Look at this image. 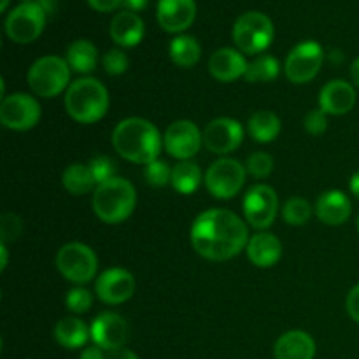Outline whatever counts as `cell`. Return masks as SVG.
I'll use <instances>...</instances> for the list:
<instances>
[{"mask_svg": "<svg viewBox=\"0 0 359 359\" xmlns=\"http://www.w3.org/2000/svg\"><path fill=\"white\" fill-rule=\"evenodd\" d=\"M193 249L210 262H226L248 248L249 231L244 221L226 209H209L191 226Z\"/></svg>", "mask_w": 359, "mask_h": 359, "instance_id": "obj_1", "label": "cell"}, {"mask_svg": "<svg viewBox=\"0 0 359 359\" xmlns=\"http://www.w3.org/2000/svg\"><path fill=\"white\" fill-rule=\"evenodd\" d=\"M112 146L116 153L137 165H149L158 160L163 137L156 126L142 118H126L116 125L112 132Z\"/></svg>", "mask_w": 359, "mask_h": 359, "instance_id": "obj_2", "label": "cell"}, {"mask_svg": "<svg viewBox=\"0 0 359 359\" xmlns=\"http://www.w3.org/2000/svg\"><path fill=\"white\" fill-rule=\"evenodd\" d=\"M65 109L74 121L83 125L100 121L109 109L107 88L95 77H81L67 90Z\"/></svg>", "mask_w": 359, "mask_h": 359, "instance_id": "obj_3", "label": "cell"}, {"mask_svg": "<svg viewBox=\"0 0 359 359\" xmlns=\"http://www.w3.org/2000/svg\"><path fill=\"white\" fill-rule=\"evenodd\" d=\"M93 212L98 219L107 224L123 223L132 216L137 205L135 188L123 177H112L111 181L98 184L93 191Z\"/></svg>", "mask_w": 359, "mask_h": 359, "instance_id": "obj_4", "label": "cell"}, {"mask_svg": "<svg viewBox=\"0 0 359 359\" xmlns=\"http://www.w3.org/2000/svg\"><path fill=\"white\" fill-rule=\"evenodd\" d=\"M27 79L28 86L37 97L53 98L63 90H69L70 67L67 60L60 56H42L32 63Z\"/></svg>", "mask_w": 359, "mask_h": 359, "instance_id": "obj_5", "label": "cell"}, {"mask_svg": "<svg viewBox=\"0 0 359 359\" xmlns=\"http://www.w3.org/2000/svg\"><path fill=\"white\" fill-rule=\"evenodd\" d=\"M233 42L245 55H259L273 41V23L266 14L249 11L238 16L233 25Z\"/></svg>", "mask_w": 359, "mask_h": 359, "instance_id": "obj_6", "label": "cell"}, {"mask_svg": "<svg viewBox=\"0 0 359 359\" xmlns=\"http://www.w3.org/2000/svg\"><path fill=\"white\" fill-rule=\"evenodd\" d=\"M56 269L70 283L86 284L97 276L98 259L90 245L70 242L56 255Z\"/></svg>", "mask_w": 359, "mask_h": 359, "instance_id": "obj_7", "label": "cell"}, {"mask_svg": "<svg viewBox=\"0 0 359 359\" xmlns=\"http://www.w3.org/2000/svg\"><path fill=\"white\" fill-rule=\"evenodd\" d=\"M48 13L37 2H23L14 7L6 20V34L16 44H30L46 27Z\"/></svg>", "mask_w": 359, "mask_h": 359, "instance_id": "obj_8", "label": "cell"}, {"mask_svg": "<svg viewBox=\"0 0 359 359\" xmlns=\"http://www.w3.org/2000/svg\"><path fill=\"white\" fill-rule=\"evenodd\" d=\"M203 181H205L210 195L221 200H230L244 186L245 168L241 161L233 160V158H221L210 165Z\"/></svg>", "mask_w": 359, "mask_h": 359, "instance_id": "obj_9", "label": "cell"}, {"mask_svg": "<svg viewBox=\"0 0 359 359\" xmlns=\"http://www.w3.org/2000/svg\"><path fill=\"white\" fill-rule=\"evenodd\" d=\"M325 60L323 48L316 41H305L294 46L284 63L286 77L294 84H305L319 74Z\"/></svg>", "mask_w": 359, "mask_h": 359, "instance_id": "obj_10", "label": "cell"}, {"mask_svg": "<svg viewBox=\"0 0 359 359\" xmlns=\"http://www.w3.org/2000/svg\"><path fill=\"white\" fill-rule=\"evenodd\" d=\"M279 210V198L272 186L256 184L244 198V214L248 223L256 230H266L272 226Z\"/></svg>", "mask_w": 359, "mask_h": 359, "instance_id": "obj_11", "label": "cell"}, {"mask_svg": "<svg viewBox=\"0 0 359 359\" xmlns=\"http://www.w3.org/2000/svg\"><path fill=\"white\" fill-rule=\"evenodd\" d=\"M41 119V105L27 93H13L2 98L0 104V121L6 128L25 132L34 128Z\"/></svg>", "mask_w": 359, "mask_h": 359, "instance_id": "obj_12", "label": "cell"}, {"mask_svg": "<svg viewBox=\"0 0 359 359\" xmlns=\"http://www.w3.org/2000/svg\"><path fill=\"white\" fill-rule=\"evenodd\" d=\"M203 144V133L189 119H179L167 128L163 135L165 149L170 156L186 161L195 156Z\"/></svg>", "mask_w": 359, "mask_h": 359, "instance_id": "obj_13", "label": "cell"}, {"mask_svg": "<svg viewBox=\"0 0 359 359\" xmlns=\"http://www.w3.org/2000/svg\"><path fill=\"white\" fill-rule=\"evenodd\" d=\"M90 333L95 346L109 353V351L125 347L130 335V328L123 316L116 314V312H104L93 319Z\"/></svg>", "mask_w": 359, "mask_h": 359, "instance_id": "obj_14", "label": "cell"}, {"mask_svg": "<svg viewBox=\"0 0 359 359\" xmlns=\"http://www.w3.org/2000/svg\"><path fill=\"white\" fill-rule=\"evenodd\" d=\"M244 140V128L231 118L212 119L203 130V146L214 154H228Z\"/></svg>", "mask_w": 359, "mask_h": 359, "instance_id": "obj_15", "label": "cell"}, {"mask_svg": "<svg viewBox=\"0 0 359 359\" xmlns=\"http://www.w3.org/2000/svg\"><path fill=\"white\" fill-rule=\"evenodd\" d=\"M97 297L107 305L125 304L133 297L135 291V279L125 269H109L98 276L95 283Z\"/></svg>", "mask_w": 359, "mask_h": 359, "instance_id": "obj_16", "label": "cell"}, {"mask_svg": "<svg viewBox=\"0 0 359 359\" xmlns=\"http://www.w3.org/2000/svg\"><path fill=\"white\" fill-rule=\"evenodd\" d=\"M158 23L165 32L188 30L196 18L195 0H158Z\"/></svg>", "mask_w": 359, "mask_h": 359, "instance_id": "obj_17", "label": "cell"}, {"mask_svg": "<svg viewBox=\"0 0 359 359\" xmlns=\"http://www.w3.org/2000/svg\"><path fill=\"white\" fill-rule=\"evenodd\" d=\"M354 104H356V91L351 83L344 79L330 81L319 93V109L326 114L344 116L353 111Z\"/></svg>", "mask_w": 359, "mask_h": 359, "instance_id": "obj_18", "label": "cell"}, {"mask_svg": "<svg viewBox=\"0 0 359 359\" xmlns=\"http://www.w3.org/2000/svg\"><path fill=\"white\" fill-rule=\"evenodd\" d=\"M249 63L245 62L244 55L241 51L231 48H221L210 56L209 72L214 79L221 83H233L238 77L245 76Z\"/></svg>", "mask_w": 359, "mask_h": 359, "instance_id": "obj_19", "label": "cell"}, {"mask_svg": "<svg viewBox=\"0 0 359 359\" xmlns=\"http://www.w3.org/2000/svg\"><path fill=\"white\" fill-rule=\"evenodd\" d=\"M353 212V205H351L349 196L344 191H332L323 193L316 203V214L319 219L330 226H340L346 223Z\"/></svg>", "mask_w": 359, "mask_h": 359, "instance_id": "obj_20", "label": "cell"}, {"mask_svg": "<svg viewBox=\"0 0 359 359\" xmlns=\"http://www.w3.org/2000/svg\"><path fill=\"white\" fill-rule=\"evenodd\" d=\"M245 252L252 265L259 266V269H270L283 256V244L273 233L259 231L249 238Z\"/></svg>", "mask_w": 359, "mask_h": 359, "instance_id": "obj_21", "label": "cell"}, {"mask_svg": "<svg viewBox=\"0 0 359 359\" xmlns=\"http://www.w3.org/2000/svg\"><path fill=\"white\" fill-rule=\"evenodd\" d=\"M273 354L276 359H314L316 342L309 333L293 330L277 340Z\"/></svg>", "mask_w": 359, "mask_h": 359, "instance_id": "obj_22", "label": "cell"}, {"mask_svg": "<svg viewBox=\"0 0 359 359\" xmlns=\"http://www.w3.org/2000/svg\"><path fill=\"white\" fill-rule=\"evenodd\" d=\"M111 39L121 48H133L144 37V21L130 11L116 14L111 21Z\"/></svg>", "mask_w": 359, "mask_h": 359, "instance_id": "obj_23", "label": "cell"}, {"mask_svg": "<svg viewBox=\"0 0 359 359\" xmlns=\"http://www.w3.org/2000/svg\"><path fill=\"white\" fill-rule=\"evenodd\" d=\"M90 335L91 333L88 332V326L84 325V321L77 318H63L55 326L56 342L65 349H79L86 344Z\"/></svg>", "mask_w": 359, "mask_h": 359, "instance_id": "obj_24", "label": "cell"}, {"mask_svg": "<svg viewBox=\"0 0 359 359\" xmlns=\"http://www.w3.org/2000/svg\"><path fill=\"white\" fill-rule=\"evenodd\" d=\"M65 60L70 69L76 70V72L90 74L97 67L98 51L93 42L86 41V39H79V41H74L69 46Z\"/></svg>", "mask_w": 359, "mask_h": 359, "instance_id": "obj_25", "label": "cell"}, {"mask_svg": "<svg viewBox=\"0 0 359 359\" xmlns=\"http://www.w3.org/2000/svg\"><path fill=\"white\" fill-rule=\"evenodd\" d=\"M63 186L70 195H86V193L97 189V181L91 174L90 165L72 163L63 170Z\"/></svg>", "mask_w": 359, "mask_h": 359, "instance_id": "obj_26", "label": "cell"}, {"mask_svg": "<svg viewBox=\"0 0 359 359\" xmlns=\"http://www.w3.org/2000/svg\"><path fill=\"white\" fill-rule=\"evenodd\" d=\"M249 133L258 142H272L280 133V119L272 111H258L249 118Z\"/></svg>", "mask_w": 359, "mask_h": 359, "instance_id": "obj_27", "label": "cell"}, {"mask_svg": "<svg viewBox=\"0 0 359 359\" xmlns=\"http://www.w3.org/2000/svg\"><path fill=\"white\" fill-rule=\"evenodd\" d=\"M168 53L175 65L182 67V69H191L193 65L198 63L200 56H202V48L191 35H179L170 42Z\"/></svg>", "mask_w": 359, "mask_h": 359, "instance_id": "obj_28", "label": "cell"}, {"mask_svg": "<svg viewBox=\"0 0 359 359\" xmlns=\"http://www.w3.org/2000/svg\"><path fill=\"white\" fill-rule=\"evenodd\" d=\"M200 182H202V172H200L198 165L193 161H181L172 168L170 184L181 195H191L193 191L198 189Z\"/></svg>", "mask_w": 359, "mask_h": 359, "instance_id": "obj_29", "label": "cell"}, {"mask_svg": "<svg viewBox=\"0 0 359 359\" xmlns=\"http://www.w3.org/2000/svg\"><path fill=\"white\" fill-rule=\"evenodd\" d=\"M279 76V62L270 55H262L252 60L245 70L244 79L248 83H269Z\"/></svg>", "mask_w": 359, "mask_h": 359, "instance_id": "obj_30", "label": "cell"}, {"mask_svg": "<svg viewBox=\"0 0 359 359\" xmlns=\"http://www.w3.org/2000/svg\"><path fill=\"white\" fill-rule=\"evenodd\" d=\"M312 216V207L311 203L305 198L300 196H294L286 202L283 209V217L287 224L291 226H302V224L307 223Z\"/></svg>", "mask_w": 359, "mask_h": 359, "instance_id": "obj_31", "label": "cell"}, {"mask_svg": "<svg viewBox=\"0 0 359 359\" xmlns=\"http://www.w3.org/2000/svg\"><path fill=\"white\" fill-rule=\"evenodd\" d=\"M144 175H146V181L151 186H154V188H163V186H167L170 182L172 168L163 160H154L149 165H146Z\"/></svg>", "mask_w": 359, "mask_h": 359, "instance_id": "obj_32", "label": "cell"}, {"mask_svg": "<svg viewBox=\"0 0 359 359\" xmlns=\"http://www.w3.org/2000/svg\"><path fill=\"white\" fill-rule=\"evenodd\" d=\"M23 233V223H21L20 216L14 212H6L0 217V237H2V244H9V242H16Z\"/></svg>", "mask_w": 359, "mask_h": 359, "instance_id": "obj_33", "label": "cell"}, {"mask_svg": "<svg viewBox=\"0 0 359 359\" xmlns=\"http://www.w3.org/2000/svg\"><path fill=\"white\" fill-rule=\"evenodd\" d=\"M65 304L67 309H69L70 312H74V314H84V312L90 311L91 305H93V297H91L90 291L84 290V287H74V290H70L69 293H67Z\"/></svg>", "mask_w": 359, "mask_h": 359, "instance_id": "obj_34", "label": "cell"}, {"mask_svg": "<svg viewBox=\"0 0 359 359\" xmlns=\"http://www.w3.org/2000/svg\"><path fill=\"white\" fill-rule=\"evenodd\" d=\"M273 170V158L270 156L269 153H263V151H258V153L251 154L248 158V172L255 177L263 179L269 177Z\"/></svg>", "mask_w": 359, "mask_h": 359, "instance_id": "obj_35", "label": "cell"}, {"mask_svg": "<svg viewBox=\"0 0 359 359\" xmlns=\"http://www.w3.org/2000/svg\"><path fill=\"white\" fill-rule=\"evenodd\" d=\"M91 174H93L95 181L98 184H104V182L111 181L112 177H116V163L107 156H95L93 160L90 161Z\"/></svg>", "mask_w": 359, "mask_h": 359, "instance_id": "obj_36", "label": "cell"}, {"mask_svg": "<svg viewBox=\"0 0 359 359\" xmlns=\"http://www.w3.org/2000/svg\"><path fill=\"white\" fill-rule=\"evenodd\" d=\"M102 65L109 76H121L128 69V56L121 49H111L102 58Z\"/></svg>", "mask_w": 359, "mask_h": 359, "instance_id": "obj_37", "label": "cell"}, {"mask_svg": "<svg viewBox=\"0 0 359 359\" xmlns=\"http://www.w3.org/2000/svg\"><path fill=\"white\" fill-rule=\"evenodd\" d=\"M304 126L311 135H321L328 128V114L321 109H314L305 116Z\"/></svg>", "mask_w": 359, "mask_h": 359, "instance_id": "obj_38", "label": "cell"}, {"mask_svg": "<svg viewBox=\"0 0 359 359\" xmlns=\"http://www.w3.org/2000/svg\"><path fill=\"white\" fill-rule=\"evenodd\" d=\"M346 309H347V314H349L354 321L359 323V284L358 286H354L353 290L349 291V294H347Z\"/></svg>", "mask_w": 359, "mask_h": 359, "instance_id": "obj_39", "label": "cell"}, {"mask_svg": "<svg viewBox=\"0 0 359 359\" xmlns=\"http://www.w3.org/2000/svg\"><path fill=\"white\" fill-rule=\"evenodd\" d=\"M91 9L98 11V13H111V11L118 9L123 4V0H88Z\"/></svg>", "mask_w": 359, "mask_h": 359, "instance_id": "obj_40", "label": "cell"}, {"mask_svg": "<svg viewBox=\"0 0 359 359\" xmlns=\"http://www.w3.org/2000/svg\"><path fill=\"white\" fill-rule=\"evenodd\" d=\"M107 354L104 353V349H100L98 346H91V347H86V349L81 353L79 359H105Z\"/></svg>", "mask_w": 359, "mask_h": 359, "instance_id": "obj_41", "label": "cell"}, {"mask_svg": "<svg viewBox=\"0 0 359 359\" xmlns=\"http://www.w3.org/2000/svg\"><path fill=\"white\" fill-rule=\"evenodd\" d=\"M105 359H139V358H137V354L132 353L130 349H125V347H121V349L109 351Z\"/></svg>", "mask_w": 359, "mask_h": 359, "instance_id": "obj_42", "label": "cell"}, {"mask_svg": "<svg viewBox=\"0 0 359 359\" xmlns=\"http://www.w3.org/2000/svg\"><path fill=\"white\" fill-rule=\"evenodd\" d=\"M149 0H123L121 6L126 7V11L130 13H137V11H144L147 7Z\"/></svg>", "mask_w": 359, "mask_h": 359, "instance_id": "obj_43", "label": "cell"}, {"mask_svg": "<svg viewBox=\"0 0 359 359\" xmlns=\"http://www.w3.org/2000/svg\"><path fill=\"white\" fill-rule=\"evenodd\" d=\"M351 77H353V83L359 86V58H356L351 65Z\"/></svg>", "mask_w": 359, "mask_h": 359, "instance_id": "obj_44", "label": "cell"}, {"mask_svg": "<svg viewBox=\"0 0 359 359\" xmlns=\"http://www.w3.org/2000/svg\"><path fill=\"white\" fill-rule=\"evenodd\" d=\"M349 188H351V191H353V195H356L359 198V172H356V174L351 177Z\"/></svg>", "mask_w": 359, "mask_h": 359, "instance_id": "obj_45", "label": "cell"}, {"mask_svg": "<svg viewBox=\"0 0 359 359\" xmlns=\"http://www.w3.org/2000/svg\"><path fill=\"white\" fill-rule=\"evenodd\" d=\"M0 255H2V262H0V270H6L7 266V248L6 244H0Z\"/></svg>", "mask_w": 359, "mask_h": 359, "instance_id": "obj_46", "label": "cell"}, {"mask_svg": "<svg viewBox=\"0 0 359 359\" xmlns=\"http://www.w3.org/2000/svg\"><path fill=\"white\" fill-rule=\"evenodd\" d=\"M7 6H9V0H2V4H0V11H6L7 9Z\"/></svg>", "mask_w": 359, "mask_h": 359, "instance_id": "obj_47", "label": "cell"}, {"mask_svg": "<svg viewBox=\"0 0 359 359\" xmlns=\"http://www.w3.org/2000/svg\"><path fill=\"white\" fill-rule=\"evenodd\" d=\"M358 231H359V217H358Z\"/></svg>", "mask_w": 359, "mask_h": 359, "instance_id": "obj_48", "label": "cell"}, {"mask_svg": "<svg viewBox=\"0 0 359 359\" xmlns=\"http://www.w3.org/2000/svg\"><path fill=\"white\" fill-rule=\"evenodd\" d=\"M23 2H32V0H23Z\"/></svg>", "mask_w": 359, "mask_h": 359, "instance_id": "obj_49", "label": "cell"}]
</instances>
